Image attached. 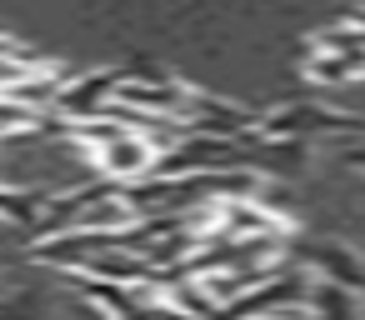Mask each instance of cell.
Returning a JSON list of instances; mask_svg holds the SVG:
<instances>
[{"mask_svg":"<svg viewBox=\"0 0 365 320\" xmlns=\"http://www.w3.org/2000/svg\"><path fill=\"white\" fill-rule=\"evenodd\" d=\"M195 91H185L180 81L160 76V71H125L120 91H115V105L125 110H140V115H175L185 120V105H190Z\"/></svg>","mask_w":365,"mask_h":320,"instance_id":"6da1fadb","label":"cell"},{"mask_svg":"<svg viewBox=\"0 0 365 320\" xmlns=\"http://www.w3.org/2000/svg\"><path fill=\"white\" fill-rule=\"evenodd\" d=\"M120 81H125V71H91V76H76V81L66 86V96H61L56 110L71 115V120H101V115L115 105Z\"/></svg>","mask_w":365,"mask_h":320,"instance_id":"7a4b0ae2","label":"cell"},{"mask_svg":"<svg viewBox=\"0 0 365 320\" xmlns=\"http://www.w3.org/2000/svg\"><path fill=\"white\" fill-rule=\"evenodd\" d=\"M96 165H101V175H110V180H125V185H135V180H145L150 170H155V145L140 135V130H130V135H120L115 145H106L101 155H91Z\"/></svg>","mask_w":365,"mask_h":320,"instance_id":"3957f363","label":"cell"},{"mask_svg":"<svg viewBox=\"0 0 365 320\" xmlns=\"http://www.w3.org/2000/svg\"><path fill=\"white\" fill-rule=\"evenodd\" d=\"M305 270H320V280H330V285H340L350 295H365V260L350 245H340V240L310 245L305 250Z\"/></svg>","mask_w":365,"mask_h":320,"instance_id":"277c9868","label":"cell"},{"mask_svg":"<svg viewBox=\"0 0 365 320\" xmlns=\"http://www.w3.org/2000/svg\"><path fill=\"white\" fill-rule=\"evenodd\" d=\"M310 315L315 320H360V305L350 300V290L320 280V285H310Z\"/></svg>","mask_w":365,"mask_h":320,"instance_id":"5b68a950","label":"cell"},{"mask_svg":"<svg viewBox=\"0 0 365 320\" xmlns=\"http://www.w3.org/2000/svg\"><path fill=\"white\" fill-rule=\"evenodd\" d=\"M310 81H325V86H340V81H355L365 76V56H320L310 51Z\"/></svg>","mask_w":365,"mask_h":320,"instance_id":"8992f818","label":"cell"},{"mask_svg":"<svg viewBox=\"0 0 365 320\" xmlns=\"http://www.w3.org/2000/svg\"><path fill=\"white\" fill-rule=\"evenodd\" d=\"M350 160H355V165H365V150H350Z\"/></svg>","mask_w":365,"mask_h":320,"instance_id":"52a82bcc","label":"cell"}]
</instances>
